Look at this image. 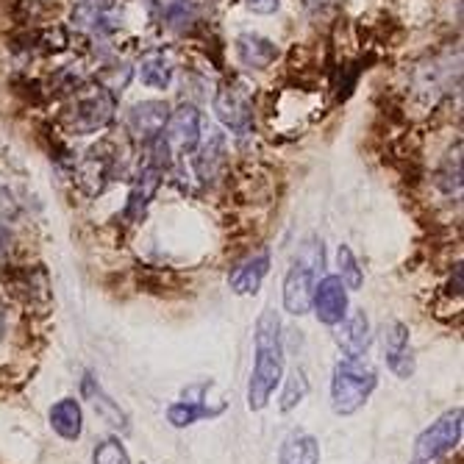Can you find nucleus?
Wrapping results in <instances>:
<instances>
[{
	"label": "nucleus",
	"instance_id": "f257e3e1",
	"mask_svg": "<svg viewBox=\"0 0 464 464\" xmlns=\"http://www.w3.org/2000/svg\"><path fill=\"white\" fill-rule=\"evenodd\" d=\"M284 378V340L281 317L273 309H265L256 320L253 334V370L247 382V409L262 411Z\"/></svg>",
	"mask_w": 464,
	"mask_h": 464
},
{
	"label": "nucleus",
	"instance_id": "f03ea898",
	"mask_svg": "<svg viewBox=\"0 0 464 464\" xmlns=\"http://www.w3.org/2000/svg\"><path fill=\"white\" fill-rule=\"evenodd\" d=\"M325 262V247L323 239L309 237L298 256H295L286 278H284V309L295 317H301L312 309V298H314V286L320 281V267Z\"/></svg>",
	"mask_w": 464,
	"mask_h": 464
},
{
	"label": "nucleus",
	"instance_id": "7ed1b4c3",
	"mask_svg": "<svg viewBox=\"0 0 464 464\" xmlns=\"http://www.w3.org/2000/svg\"><path fill=\"white\" fill-rule=\"evenodd\" d=\"M378 387V372L364 364L362 359H345L336 362L334 375H331V409L336 414H356L370 395Z\"/></svg>",
	"mask_w": 464,
	"mask_h": 464
},
{
	"label": "nucleus",
	"instance_id": "20e7f679",
	"mask_svg": "<svg viewBox=\"0 0 464 464\" xmlns=\"http://www.w3.org/2000/svg\"><path fill=\"white\" fill-rule=\"evenodd\" d=\"M70 131L75 134H95L114 120V92H109L103 83L92 87H78L67 114H64Z\"/></svg>",
	"mask_w": 464,
	"mask_h": 464
},
{
	"label": "nucleus",
	"instance_id": "39448f33",
	"mask_svg": "<svg viewBox=\"0 0 464 464\" xmlns=\"http://www.w3.org/2000/svg\"><path fill=\"white\" fill-rule=\"evenodd\" d=\"M215 111L234 137H247L253 131V95L247 83L237 78L223 81L215 92Z\"/></svg>",
	"mask_w": 464,
	"mask_h": 464
},
{
	"label": "nucleus",
	"instance_id": "423d86ee",
	"mask_svg": "<svg viewBox=\"0 0 464 464\" xmlns=\"http://www.w3.org/2000/svg\"><path fill=\"white\" fill-rule=\"evenodd\" d=\"M461 406L445 411L437 423H431L423 434L414 442V459L411 461H426V464H437L442 456H448L459 442H461Z\"/></svg>",
	"mask_w": 464,
	"mask_h": 464
},
{
	"label": "nucleus",
	"instance_id": "0eeeda50",
	"mask_svg": "<svg viewBox=\"0 0 464 464\" xmlns=\"http://www.w3.org/2000/svg\"><path fill=\"white\" fill-rule=\"evenodd\" d=\"M170 117V106L164 101H142L134 103L125 114V134H129L137 145H150L156 137H161L164 122Z\"/></svg>",
	"mask_w": 464,
	"mask_h": 464
},
{
	"label": "nucleus",
	"instance_id": "6e6552de",
	"mask_svg": "<svg viewBox=\"0 0 464 464\" xmlns=\"http://www.w3.org/2000/svg\"><path fill=\"white\" fill-rule=\"evenodd\" d=\"M161 140L170 148V153H192L200 142V111L192 103H184L176 111H170Z\"/></svg>",
	"mask_w": 464,
	"mask_h": 464
},
{
	"label": "nucleus",
	"instance_id": "1a4fd4ad",
	"mask_svg": "<svg viewBox=\"0 0 464 464\" xmlns=\"http://www.w3.org/2000/svg\"><path fill=\"white\" fill-rule=\"evenodd\" d=\"M117 148L111 142H103L98 148H92L78 164V184L87 189L90 195H98L106 189L109 181H114L117 176Z\"/></svg>",
	"mask_w": 464,
	"mask_h": 464
},
{
	"label": "nucleus",
	"instance_id": "9d476101",
	"mask_svg": "<svg viewBox=\"0 0 464 464\" xmlns=\"http://www.w3.org/2000/svg\"><path fill=\"white\" fill-rule=\"evenodd\" d=\"M312 309L323 325H336L348 314V286L343 284L340 276H325L314 286Z\"/></svg>",
	"mask_w": 464,
	"mask_h": 464
},
{
	"label": "nucleus",
	"instance_id": "9b49d317",
	"mask_svg": "<svg viewBox=\"0 0 464 464\" xmlns=\"http://www.w3.org/2000/svg\"><path fill=\"white\" fill-rule=\"evenodd\" d=\"M334 340L340 345V351L345 353V359H362L370 348V320L364 314V309L348 312L340 323L334 325Z\"/></svg>",
	"mask_w": 464,
	"mask_h": 464
},
{
	"label": "nucleus",
	"instance_id": "f8f14e48",
	"mask_svg": "<svg viewBox=\"0 0 464 464\" xmlns=\"http://www.w3.org/2000/svg\"><path fill=\"white\" fill-rule=\"evenodd\" d=\"M382 345H384L387 367L398 378H409L414 372V359H411V348H409V328L401 320L387 323L384 334H382Z\"/></svg>",
	"mask_w": 464,
	"mask_h": 464
},
{
	"label": "nucleus",
	"instance_id": "ddd939ff",
	"mask_svg": "<svg viewBox=\"0 0 464 464\" xmlns=\"http://www.w3.org/2000/svg\"><path fill=\"white\" fill-rule=\"evenodd\" d=\"M161 176H164V167H159L150 159L142 161L140 176L134 179L131 192H129V203H125V218L140 220L145 215V208L150 206V200H153V195H156V189L161 184Z\"/></svg>",
	"mask_w": 464,
	"mask_h": 464
},
{
	"label": "nucleus",
	"instance_id": "4468645a",
	"mask_svg": "<svg viewBox=\"0 0 464 464\" xmlns=\"http://www.w3.org/2000/svg\"><path fill=\"white\" fill-rule=\"evenodd\" d=\"M234 53H237L239 64L247 70H267L278 59V45L262 34L247 31V34H239L234 39Z\"/></svg>",
	"mask_w": 464,
	"mask_h": 464
},
{
	"label": "nucleus",
	"instance_id": "2eb2a0df",
	"mask_svg": "<svg viewBox=\"0 0 464 464\" xmlns=\"http://www.w3.org/2000/svg\"><path fill=\"white\" fill-rule=\"evenodd\" d=\"M81 392H83V398L90 401V406L106 420V423L111 426V429H117V431H131V423H129V414H125L120 406H117V401H111L109 395H106V390L101 387V382L92 375V372H87L83 375V382H81Z\"/></svg>",
	"mask_w": 464,
	"mask_h": 464
},
{
	"label": "nucleus",
	"instance_id": "dca6fc26",
	"mask_svg": "<svg viewBox=\"0 0 464 464\" xmlns=\"http://www.w3.org/2000/svg\"><path fill=\"white\" fill-rule=\"evenodd\" d=\"M195 153V173L203 184H212L226 167V137L220 131H208L203 142H198Z\"/></svg>",
	"mask_w": 464,
	"mask_h": 464
},
{
	"label": "nucleus",
	"instance_id": "f3484780",
	"mask_svg": "<svg viewBox=\"0 0 464 464\" xmlns=\"http://www.w3.org/2000/svg\"><path fill=\"white\" fill-rule=\"evenodd\" d=\"M270 273V253L267 250H259L247 256L245 262H239L231 276H228V286L234 295H256L265 276Z\"/></svg>",
	"mask_w": 464,
	"mask_h": 464
},
{
	"label": "nucleus",
	"instance_id": "a211bd4d",
	"mask_svg": "<svg viewBox=\"0 0 464 464\" xmlns=\"http://www.w3.org/2000/svg\"><path fill=\"white\" fill-rule=\"evenodd\" d=\"M203 387L206 384H200L198 387V398H192V395H184L181 401H176V403H170L167 406V423H170L173 429H189V426H195L198 420H206V417H218V414H223L226 409L223 406H208L206 403V398H203Z\"/></svg>",
	"mask_w": 464,
	"mask_h": 464
},
{
	"label": "nucleus",
	"instance_id": "6ab92c4d",
	"mask_svg": "<svg viewBox=\"0 0 464 464\" xmlns=\"http://www.w3.org/2000/svg\"><path fill=\"white\" fill-rule=\"evenodd\" d=\"M137 72H140V81L150 90H167L173 83V75H176V62L170 53L164 51H148L140 64H137Z\"/></svg>",
	"mask_w": 464,
	"mask_h": 464
},
{
	"label": "nucleus",
	"instance_id": "aec40b11",
	"mask_svg": "<svg viewBox=\"0 0 464 464\" xmlns=\"http://www.w3.org/2000/svg\"><path fill=\"white\" fill-rule=\"evenodd\" d=\"M51 426L53 431L67 440V442H78L83 434V409L75 398H62L51 406Z\"/></svg>",
	"mask_w": 464,
	"mask_h": 464
},
{
	"label": "nucleus",
	"instance_id": "412c9836",
	"mask_svg": "<svg viewBox=\"0 0 464 464\" xmlns=\"http://www.w3.org/2000/svg\"><path fill=\"white\" fill-rule=\"evenodd\" d=\"M278 464H320V442L306 431H292L281 442Z\"/></svg>",
	"mask_w": 464,
	"mask_h": 464
},
{
	"label": "nucleus",
	"instance_id": "4be33fe9",
	"mask_svg": "<svg viewBox=\"0 0 464 464\" xmlns=\"http://www.w3.org/2000/svg\"><path fill=\"white\" fill-rule=\"evenodd\" d=\"M203 4L200 0H164L161 4V23L173 31H187L200 23Z\"/></svg>",
	"mask_w": 464,
	"mask_h": 464
},
{
	"label": "nucleus",
	"instance_id": "5701e85b",
	"mask_svg": "<svg viewBox=\"0 0 464 464\" xmlns=\"http://www.w3.org/2000/svg\"><path fill=\"white\" fill-rule=\"evenodd\" d=\"M336 267H340V276L343 278V284L348 286V289H362V284H364V276H362V267H359V262H356V256H353V250L348 247V245H340L336 247Z\"/></svg>",
	"mask_w": 464,
	"mask_h": 464
},
{
	"label": "nucleus",
	"instance_id": "b1692460",
	"mask_svg": "<svg viewBox=\"0 0 464 464\" xmlns=\"http://www.w3.org/2000/svg\"><path fill=\"white\" fill-rule=\"evenodd\" d=\"M306 395H309V378H306V372L298 367V370H292V375L286 378V387H284V392H281V411L295 409Z\"/></svg>",
	"mask_w": 464,
	"mask_h": 464
},
{
	"label": "nucleus",
	"instance_id": "393cba45",
	"mask_svg": "<svg viewBox=\"0 0 464 464\" xmlns=\"http://www.w3.org/2000/svg\"><path fill=\"white\" fill-rule=\"evenodd\" d=\"M92 461H95V464H131L129 450H125L122 442L114 440V437H106V440H101V442L95 445Z\"/></svg>",
	"mask_w": 464,
	"mask_h": 464
},
{
	"label": "nucleus",
	"instance_id": "a878e982",
	"mask_svg": "<svg viewBox=\"0 0 464 464\" xmlns=\"http://www.w3.org/2000/svg\"><path fill=\"white\" fill-rule=\"evenodd\" d=\"M14 218H17V200L9 189L0 187V226L14 220Z\"/></svg>",
	"mask_w": 464,
	"mask_h": 464
},
{
	"label": "nucleus",
	"instance_id": "bb28decb",
	"mask_svg": "<svg viewBox=\"0 0 464 464\" xmlns=\"http://www.w3.org/2000/svg\"><path fill=\"white\" fill-rule=\"evenodd\" d=\"M278 4L281 0H245V6L256 14H273L278 9Z\"/></svg>",
	"mask_w": 464,
	"mask_h": 464
},
{
	"label": "nucleus",
	"instance_id": "cd10ccee",
	"mask_svg": "<svg viewBox=\"0 0 464 464\" xmlns=\"http://www.w3.org/2000/svg\"><path fill=\"white\" fill-rule=\"evenodd\" d=\"M304 4H306L309 12H325V9H331L336 4V0H304Z\"/></svg>",
	"mask_w": 464,
	"mask_h": 464
},
{
	"label": "nucleus",
	"instance_id": "c85d7f7f",
	"mask_svg": "<svg viewBox=\"0 0 464 464\" xmlns=\"http://www.w3.org/2000/svg\"><path fill=\"white\" fill-rule=\"evenodd\" d=\"M9 231L4 228V226H0V262H4L6 259V253H9Z\"/></svg>",
	"mask_w": 464,
	"mask_h": 464
},
{
	"label": "nucleus",
	"instance_id": "c756f323",
	"mask_svg": "<svg viewBox=\"0 0 464 464\" xmlns=\"http://www.w3.org/2000/svg\"><path fill=\"white\" fill-rule=\"evenodd\" d=\"M4 328H6V314H4V309H0V336H4Z\"/></svg>",
	"mask_w": 464,
	"mask_h": 464
}]
</instances>
